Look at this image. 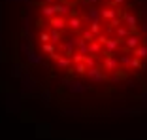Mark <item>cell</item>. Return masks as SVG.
<instances>
[{"label": "cell", "mask_w": 147, "mask_h": 140, "mask_svg": "<svg viewBox=\"0 0 147 140\" xmlns=\"http://www.w3.org/2000/svg\"><path fill=\"white\" fill-rule=\"evenodd\" d=\"M66 27H68L70 31H74V32L81 31V27H83V17H79V15H70V17L66 19Z\"/></svg>", "instance_id": "8992f818"}, {"label": "cell", "mask_w": 147, "mask_h": 140, "mask_svg": "<svg viewBox=\"0 0 147 140\" xmlns=\"http://www.w3.org/2000/svg\"><path fill=\"white\" fill-rule=\"evenodd\" d=\"M100 15H102V21H111V19L119 17V10H115L113 6H109V8H100Z\"/></svg>", "instance_id": "ba28073f"}, {"label": "cell", "mask_w": 147, "mask_h": 140, "mask_svg": "<svg viewBox=\"0 0 147 140\" xmlns=\"http://www.w3.org/2000/svg\"><path fill=\"white\" fill-rule=\"evenodd\" d=\"M28 63H32V65H40V63H43V57L40 55V53H36V51H30V53H28Z\"/></svg>", "instance_id": "603a6c76"}, {"label": "cell", "mask_w": 147, "mask_h": 140, "mask_svg": "<svg viewBox=\"0 0 147 140\" xmlns=\"http://www.w3.org/2000/svg\"><path fill=\"white\" fill-rule=\"evenodd\" d=\"M62 0H43V4H59Z\"/></svg>", "instance_id": "f1b7e54d"}, {"label": "cell", "mask_w": 147, "mask_h": 140, "mask_svg": "<svg viewBox=\"0 0 147 140\" xmlns=\"http://www.w3.org/2000/svg\"><path fill=\"white\" fill-rule=\"evenodd\" d=\"M102 46L98 44V42H96V40H92V42H89V55H96V57H98L100 53H102Z\"/></svg>", "instance_id": "9a60e30c"}, {"label": "cell", "mask_w": 147, "mask_h": 140, "mask_svg": "<svg viewBox=\"0 0 147 140\" xmlns=\"http://www.w3.org/2000/svg\"><path fill=\"white\" fill-rule=\"evenodd\" d=\"M42 51H43V53H47V57H51V55H55L59 49H57V46H55V44L47 42V44H42Z\"/></svg>", "instance_id": "ac0fdd59"}, {"label": "cell", "mask_w": 147, "mask_h": 140, "mask_svg": "<svg viewBox=\"0 0 147 140\" xmlns=\"http://www.w3.org/2000/svg\"><path fill=\"white\" fill-rule=\"evenodd\" d=\"M79 36H70L66 42H62L61 46H59V49L62 51V55H66V57H72L74 53H76V48H78V42H79Z\"/></svg>", "instance_id": "6da1fadb"}, {"label": "cell", "mask_w": 147, "mask_h": 140, "mask_svg": "<svg viewBox=\"0 0 147 140\" xmlns=\"http://www.w3.org/2000/svg\"><path fill=\"white\" fill-rule=\"evenodd\" d=\"M70 59H72V63H74V65H78V63H83V61H85V55H81V53H78V51H76V53H74V55H72Z\"/></svg>", "instance_id": "d4e9b609"}, {"label": "cell", "mask_w": 147, "mask_h": 140, "mask_svg": "<svg viewBox=\"0 0 147 140\" xmlns=\"http://www.w3.org/2000/svg\"><path fill=\"white\" fill-rule=\"evenodd\" d=\"M130 32H132V31H130L126 25H121V27H117V29H115V38L117 40H125Z\"/></svg>", "instance_id": "5bb4252c"}, {"label": "cell", "mask_w": 147, "mask_h": 140, "mask_svg": "<svg viewBox=\"0 0 147 140\" xmlns=\"http://www.w3.org/2000/svg\"><path fill=\"white\" fill-rule=\"evenodd\" d=\"M38 38H40V42H42V44H47V42H51V38H49V31H42Z\"/></svg>", "instance_id": "484cf974"}, {"label": "cell", "mask_w": 147, "mask_h": 140, "mask_svg": "<svg viewBox=\"0 0 147 140\" xmlns=\"http://www.w3.org/2000/svg\"><path fill=\"white\" fill-rule=\"evenodd\" d=\"M49 38H51V44L59 46V44H61V38H62V34H61V31H55V29H49Z\"/></svg>", "instance_id": "d6986e66"}, {"label": "cell", "mask_w": 147, "mask_h": 140, "mask_svg": "<svg viewBox=\"0 0 147 140\" xmlns=\"http://www.w3.org/2000/svg\"><path fill=\"white\" fill-rule=\"evenodd\" d=\"M132 55H134V57H138L140 61H143V59H147V44H140L138 48L134 49V51H132Z\"/></svg>", "instance_id": "4fadbf2b"}, {"label": "cell", "mask_w": 147, "mask_h": 140, "mask_svg": "<svg viewBox=\"0 0 147 140\" xmlns=\"http://www.w3.org/2000/svg\"><path fill=\"white\" fill-rule=\"evenodd\" d=\"M62 83H64L66 87H68V91L72 93H85L87 87L83 85L81 82H70V80H62Z\"/></svg>", "instance_id": "30bf717a"}, {"label": "cell", "mask_w": 147, "mask_h": 140, "mask_svg": "<svg viewBox=\"0 0 147 140\" xmlns=\"http://www.w3.org/2000/svg\"><path fill=\"white\" fill-rule=\"evenodd\" d=\"M89 29H91V32L94 36H98L100 32H102V21H92V23H89Z\"/></svg>", "instance_id": "7402d4cb"}, {"label": "cell", "mask_w": 147, "mask_h": 140, "mask_svg": "<svg viewBox=\"0 0 147 140\" xmlns=\"http://www.w3.org/2000/svg\"><path fill=\"white\" fill-rule=\"evenodd\" d=\"M72 66V59L66 57V55H61L57 59V68H70Z\"/></svg>", "instance_id": "2e32d148"}, {"label": "cell", "mask_w": 147, "mask_h": 140, "mask_svg": "<svg viewBox=\"0 0 147 140\" xmlns=\"http://www.w3.org/2000/svg\"><path fill=\"white\" fill-rule=\"evenodd\" d=\"M119 17L123 19V25H126L132 32H136V29H138V17L130 10H121L119 12Z\"/></svg>", "instance_id": "7a4b0ae2"}, {"label": "cell", "mask_w": 147, "mask_h": 140, "mask_svg": "<svg viewBox=\"0 0 147 140\" xmlns=\"http://www.w3.org/2000/svg\"><path fill=\"white\" fill-rule=\"evenodd\" d=\"M132 59H134V55L125 53V55H121V57H119V63H121L123 66H126V68H130V66H132Z\"/></svg>", "instance_id": "44dd1931"}, {"label": "cell", "mask_w": 147, "mask_h": 140, "mask_svg": "<svg viewBox=\"0 0 147 140\" xmlns=\"http://www.w3.org/2000/svg\"><path fill=\"white\" fill-rule=\"evenodd\" d=\"M81 38L87 42H92V40H96V36L91 32V29H81Z\"/></svg>", "instance_id": "cb8c5ba5"}, {"label": "cell", "mask_w": 147, "mask_h": 140, "mask_svg": "<svg viewBox=\"0 0 147 140\" xmlns=\"http://www.w3.org/2000/svg\"><path fill=\"white\" fill-rule=\"evenodd\" d=\"M64 2H72V0H64Z\"/></svg>", "instance_id": "f546056e"}, {"label": "cell", "mask_w": 147, "mask_h": 140, "mask_svg": "<svg viewBox=\"0 0 147 140\" xmlns=\"http://www.w3.org/2000/svg\"><path fill=\"white\" fill-rule=\"evenodd\" d=\"M108 38H109L108 34H102V32H100V34L96 36V42H98V44L102 46V48H104V46H106V42H108Z\"/></svg>", "instance_id": "4316f807"}, {"label": "cell", "mask_w": 147, "mask_h": 140, "mask_svg": "<svg viewBox=\"0 0 147 140\" xmlns=\"http://www.w3.org/2000/svg\"><path fill=\"white\" fill-rule=\"evenodd\" d=\"M104 70H108V72H115V70H119V59H117L115 55H108V57H104Z\"/></svg>", "instance_id": "9c48e42d"}, {"label": "cell", "mask_w": 147, "mask_h": 140, "mask_svg": "<svg viewBox=\"0 0 147 140\" xmlns=\"http://www.w3.org/2000/svg\"><path fill=\"white\" fill-rule=\"evenodd\" d=\"M76 51L81 53V55H89V42L81 38V40L78 42V48H76Z\"/></svg>", "instance_id": "e0dca14e"}, {"label": "cell", "mask_w": 147, "mask_h": 140, "mask_svg": "<svg viewBox=\"0 0 147 140\" xmlns=\"http://www.w3.org/2000/svg\"><path fill=\"white\" fill-rule=\"evenodd\" d=\"M85 76L91 80V82H106V80H108L106 70H102L100 66H94V68H87Z\"/></svg>", "instance_id": "3957f363"}, {"label": "cell", "mask_w": 147, "mask_h": 140, "mask_svg": "<svg viewBox=\"0 0 147 140\" xmlns=\"http://www.w3.org/2000/svg\"><path fill=\"white\" fill-rule=\"evenodd\" d=\"M142 42H143V40H142V36H140V34H136V32H130V34L125 38V48L128 49V51H134V49L138 48Z\"/></svg>", "instance_id": "5b68a950"}, {"label": "cell", "mask_w": 147, "mask_h": 140, "mask_svg": "<svg viewBox=\"0 0 147 140\" xmlns=\"http://www.w3.org/2000/svg\"><path fill=\"white\" fill-rule=\"evenodd\" d=\"M83 63L87 65V68H94V66H98V57L96 55H85Z\"/></svg>", "instance_id": "ffe728a7"}, {"label": "cell", "mask_w": 147, "mask_h": 140, "mask_svg": "<svg viewBox=\"0 0 147 140\" xmlns=\"http://www.w3.org/2000/svg\"><path fill=\"white\" fill-rule=\"evenodd\" d=\"M74 12V8L72 6H70V2H64V0H62V2H59V4H57V15H68V13H72Z\"/></svg>", "instance_id": "7c38bea8"}, {"label": "cell", "mask_w": 147, "mask_h": 140, "mask_svg": "<svg viewBox=\"0 0 147 140\" xmlns=\"http://www.w3.org/2000/svg\"><path fill=\"white\" fill-rule=\"evenodd\" d=\"M109 4L115 8V6H121V4H125V0H109Z\"/></svg>", "instance_id": "83f0119b"}, {"label": "cell", "mask_w": 147, "mask_h": 140, "mask_svg": "<svg viewBox=\"0 0 147 140\" xmlns=\"http://www.w3.org/2000/svg\"><path fill=\"white\" fill-rule=\"evenodd\" d=\"M40 13H42V17L51 19L53 15H57V4H43L40 8Z\"/></svg>", "instance_id": "8fae6325"}, {"label": "cell", "mask_w": 147, "mask_h": 140, "mask_svg": "<svg viewBox=\"0 0 147 140\" xmlns=\"http://www.w3.org/2000/svg\"><path fill=\"white\" fill-rule=\"evenodd\" d=\"M92 21H102L98 6H89V8H87V13L83 15V23H92Z\"/></svg>", "instance_id": "277c9868"}, {"label": "cell", "mask_w": 147, "mask_h": 140, "mask_svg": "<svg viewBox=\"0 0 147 140\" xmlns=\"http://www.w3.org/2000/svg\"><path fill=\"white\" fill-rule=\"evenodd\" d=\"M47 23L51 25V29H55V31H64L66 29V17L64 15H53L51 19H47Z\"/></svg>", "instance_id": "52a82bcc"}]
</instances>
